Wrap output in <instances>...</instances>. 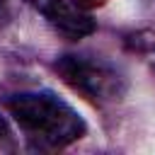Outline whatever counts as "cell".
<instances>
[{
  "label": "cell",
  "instance_id": "cell-1",
  "mask_svg": "<svg viewBox=\"0 0 155 155\" xmlns=\"http://www.w3.org/2000/svg\"><path fill=\"white\" fill-rule=\"evenodd\" d=\"M15 124L39 145L63 148L85 133L80 114L53 92H19L5 99Z\"/></svg>",
  "mask_w": 155,
  "mask_h": 155
},
{
  "label": "cell",
  "instance_id": "cell-3",
  "mask_svg": "<svg viewBox=\"0 0 155 155\" xmlns=\"http://www.w3.org/2000/svg\"><path fill=\"white\" fill-rule=\"evenodd\" d=\"M41 12L44 17L56 27L61 29L63 34L68 36H85V34H92L94 31V22L82 15L78 7H73L68 0H31Z\"/></svg>",
  "mask_w": 155,
  "mask_h": 155
},
{
  "label": "cell",
  "instance_id": "cell-2",
  "mask_svg": "<svg viewBox=\"0 0 155 155\" xmlns=\"http://www.w3.org/2000/svg\"><path fill=\"white\" fill-rule=\"evenodd\" d=\"M56 70L70 87L80 90L82 94H87L90 99H97V102H116V99H121V94L126 90L121 73L99 58L63 56V58H58Z\"/></svg>",
  "mask_w": 155,
  "mask_h": 155
},
{
  "label": "cell",
  "instance_id": "cell-4",
  "mask_svg": "<svg viewBox=\"0 0 155 155\" xmlns=\"http://www.w3.org/2000/svg\"><path fill=\"white\" fill-rule=\"evenodd\" d=\"M7 19V7H5V0H0V24Z\"/></svg>",
  "mask_w": 155,
  "mask_h": 155
}]
</instances>
